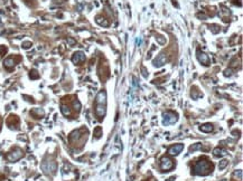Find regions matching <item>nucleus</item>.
I'll use <instances>...</instances> for the list:
<instances>
[{"label":"nucleus","instance_id":"nucleus-1","mask_svg":"<svg viewBox=\"0 0 243 181\" xmlns=\"http://www.w3.org/2000/svg\"><path fill=\"white\" fill-rule=\"evenodd\" d=\"M105 107H107V93L104 90H100L95 98V113L100 120L105 115Z\"/></svg>","mask_w":243,"mask_h":181},{"label":"nucleus","instance_id":"nucleus-2","mask_svg":"<svg viewBox=\"0 0 243 181\" xmlns=\"http://www.w3.org/2000/svg\"><path fill=\"white\" fill-rule=\"evenodd\" d=\"M194 173L197 176H207L213 171V164L206 159H202L198 162H196L193 168Z\"/></svg>","mask_w":243,"mask_h":181},{"label":"nucleus","instance_id":"nucleus-3","mask_svg":"<svg viewBox=\"0 0 243 181\" xmlns=\"http://www.w3.org/2000/svg\"><path fill=\"white\" fill-rule=\"evenodd\" d=\"M164 116V124L165 125H168V124H172L175 123L177 121V114L172 112V111H167L165 113L162 114Z\"/></svg>","mask_w":243,"mask_h":181},{"label":"nucleus","instance_id":"nucleus-4","mask_svg":"<svg viewBox=\"0 0 243 181\" xmlns=\"http://www.w3.org/2000/svg\"><path fill=\"white\" fill-rule=\"evenodd\" d=\"M160 168L164 171H168L174 168V161L168 157H164L160 161Z\"/></svg>","mask_w":243,"mask_h":181},{"label":"nucleus","instance_id":"nucleus-5","mask_svg":"<svg viewBox=\"0 0 243 181\" xmlns=\"http://www.w3.org/2000/svg\"><path fill=\"white\" fill-rule=\"evenodd\" d=\"M23 155H24V153H23V151L20 149H15L13 152H10V153L8 154L7 159L9 161H11V162H15V161L19 160L20 158H23Z\"/></svg>","mask_w":243,"mask_h":181},{"label":"nucleus","instance_id":"nucleus-6","mask_svg":"<svg viewBox=\"0 0 243 181\" xmlns=\"http://www.w3.org/2000/svg\"><path fill=\"white\" fill-rule=\"evenodd\" d=\"M167 60H168V57H167V55L162 53V54H160V55H158V56H157V58L154 60V65H155L156 67H161V66H164L166 63H167Z\"/></svg>","mask_w":243,"mask_h":181},{"label":"nucleus","instance_id":"nucleus-7","mask_svg":"<svg viewBox=\"0 0 243 181\" xmlns=\"http://www.w3.org/2000/svg\"><path fill=\"white\" fill-rule=\"evenodd\" d=\"M183 149H184V144L182 143L175 144V145H172V147H170L168 149V153L169 155H177V154H179L182 152Z\"/></svg>","mask_w":243,"mask_h":181},{"label":"nucleus","instance_id":"nucleus-8","mask_svg":"<svg viewBox=\"0 0 243 181\" xmlns=\"http://www.w3.org/2000/svg\"><path fill=\"white\" fill-rule=\"evenodd\" d=\"M84 60H85V55L83 51H76V53L73 55V57H72V62L74 64L82 63V62H84Z\"/></svg>","mask_w":243,"mask_h":181},{"label":"nucleus","instance_id":"nucleus-9","mask_svg":"<svg viewBox=\"0 0 243 181\" xmlns=\"http://www.w3.org/2000/svg\"><path fill=\"white\" fill-rule=\"evenodd\" d=\"M197 58H198L199 62H201L202 64H204V65H209V56H207L206 54L199 53V51H198V54H197Z\"/></svg>","mask_w":243,"mask_h":181},{"label":"nucleus","instance_id":"nucleus-10","mask_svg":"<svg viewBox=\"0 0 243 181\" xmlns=\"http://www.w3.org/2000/svg\"><path fill=\"white\" fill-rule=\"evenodd\" d=\"M213 154H214V157H224L227 154V151L224 150V149H221V147H216L213 150Z\"/></svg>","mask_w":243,"mask_h":181},{"label":"nucleus","instance_id":"nucleus-11","mask_svg":"<svg viewBox=\"0 0 243 181\" xmlns=\"http://www.w3.org/2000/svg\"><path fill=\"white\" fill-rule=\"evenodd\" d=\"M4 65L6 68H13V67L16 65V62H15L14 57H8L7 59L4 62Z\"/></svg>","mask_w":243,"mask_h":181},{"label":"nucleus","instance_id":"nucleus-12","mask_svg":"<svg viewBox=\"0 0 243 181\" xmlns=\"http://www.w3.org/2000/svg\"><path fill=\"white\" fill-rule=\"evenodd\" d=\"M201 131L205 132V133H209V132H212L213 131V125L211 123L203 124L202 126H201Z\"/></svg>","mask_w":243,"mask_h":181},{"label":"nucleus","instance_id":"nucleus-13","mask_svg":"<svg viewBox=\"0 0 243 181\" xmlns=\"http://www.w3.org/2000/svg\"><path fill=\"white\" fill-rule=\"evenodd\" d=\"M62 113L64 114L65 116H68V115H71V110L68 108V106H66V105H62Z\"/></svg>","mask_w":243,"mask_h":181},{"label":"nucleus","instance_id":"nucleus-14","mask_svg":"<svg viewBox=\"0 0 243 181\" xmlns=\"http://www.w3.org/2000/svg\"><path fill=\"white\" fill-rule=\"evenodd\" d=\"M227 163H229V161L227 160H222L221 162H219V170H223L224 168L227 165Z\"/></svg>","mask_w":243,"mask_h":181},{"label":"nucleus","instance_id":"nucleus-15","mask_svg":"<svg viewBox=\"0 0 243 181\" xmlns=\"http://www.w3.org/2000/svg\"><path fill=\"white\" fill-rule=\"evenodd\" d=\"M201 147H202V144H201V143H196L195 145H192V147H190L189 151H190V152H194L195 150H197V149H201Z\"/></svg>","mask_w":243,"mask_h":181},{"label":"nucleus","instance_id":"nucleus-16","mask_svg":"<svg viewBox=\"0 0 243 181\" xmlns=\"http://www.w3.org/2000/svg\"><path fill=\"white\" fill-rule=\"evenodd\" d=\"M101 131H102V129H101V126H98L96 129L94 130V135L96 137H101Z\"/></svg>","mask_w":243,"mask_h":181},{"label":"nucleus","instance_id":"nucleus-17","mask_svg":"<svg viewBox=\"0 0 243 181\" xmlns=\"http://www.w3.org/2000/svg\"><path fill=\"white\" fill-rule=\"evenodd\" d=\"M74 107H75V111H80V108H81V103L78 102V100L76 101H74Z\"/></svg>","mask_w":243,"mask_h":181},{"label":"nucleus","instance_id":"nucleus-18","mask_svg":"<svg viewBox=\"0 0 243 181\" xmlns=\"http://www.w3.org/2000/svg\"><path fill=\"white\" fill-rule=\"evenodd\" d=\"M38 77V74H37V72L36 70H31V78H37Z\"/></svg>","mask_w":243,"mask_h":181},{"label":"nucleus","instance_id":"nucleus-19","mask_svg":"<svg viewBox=\"0 0 243 181\" xmlns=\"http://www.w3.org/2000/svg\"><path fill=\"white\" fill-rule=\"evenodd\" d=\"M6 51H7V48L2 46L1 48H0V56H4V54L6 53Z\"/></svg>","mask_w":243,"mask_h":181},{"label":"nucleus","instance_id":"nucleus-20","mask_svg":"<svg viewBox=\"0 0 243 181\" xmlns=\"http://www.w3.org/2000/svg\"><path fill=\"white\" fill-rule=\"evenodd\" d=\"M31 46V43H29V41H27V43H24L23 44V47H24L25 49H27V48H29V47Z\"/></svg>","mask_w":243,"mask_h":181}]
</instances>
